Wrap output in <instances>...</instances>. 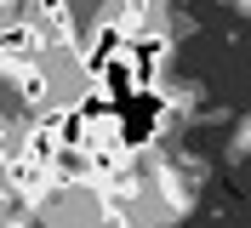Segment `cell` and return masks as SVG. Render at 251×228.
I'll use <instances>...</instances> for the list:
<instances>
[{
    "mask_svg": "<svg viewBox=\"0 0 251 228\" xmlns=\"http://www.w3.org/2000/svg\"><path fill=\"white\" fill-rule=\"evenodd\" d=\"M126 63L137 75V91L154 86V69L166 63V34L160 29H126Z\"/></svg>",
    "mask_w": 251,
    "mask_h": 228,
    "instance_id": "6da1fadb",
    "label": "cell"
},
{
    "mask_svg": "<svg viewBox=\"0 0 251 228\" xmlns=\"http://www.w3.org/2000/svg\"><path fill=\"white\" fill-rule=\"evenodd\" d=\"M120 51H126V23L120 17H103V23L92 29V40H86V51H80V75L92 80L97 69H103L109 57H120Z\"/></svg>",
    "mask_w": 251,
    "mask_h": 228,
    "instance_id": "7a4b0ae2",
    "label": "cell"
},
{
    "mask_svg": "<svg viewBox=\"0 0 251 228\" xmlns=\"http://www.w3.org/2000/svg\"><path fill=\"white\" fill-rule=\"evenodd\" d=\"M75 114H80L86 126H103V120H120V103H114V97L97 86V80H86V91L75 97Z\"/></svg>",
    "mask_w": 251,
    "mask_h": 228,
    "instance_id": "3957f363",
    "label": "cell"
}]
</instances>
